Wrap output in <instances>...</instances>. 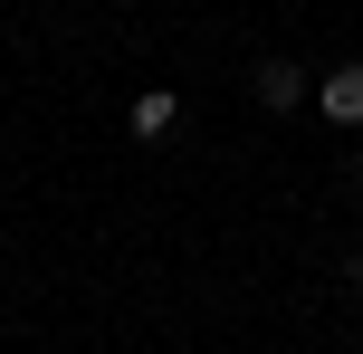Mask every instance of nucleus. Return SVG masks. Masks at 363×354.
I'll return each instance as SVG.
<instances>
[{"mask_svg":"<svg viewBox=\"0 0 363 354\" xmlns=\"http://www.w3.org/2000/svg\"><path fill=\"white\" fill-rule=\"evenodd\" d=\"M258 96H268V106H296V96H306V77H296L287 57H268V67H258Z\"/></svg>","mask_w":363,"mask_h":354,"instance_id":"3","label":"nucleus"},{"mask_svg":"<svg viewBox=\"0 0 363 354\" xmlns=\"http://www.w3.org/2000/svg\"><path fill=\"white\" fill-rule=\"evenodd\" d=\"M354 278H363V259H354Z\"/></svg>","mask_w":363,"mask_h":354,"instance_id":"4","label":"nucleus"},{"mask_svg":"<svg viewBox=\"0 0 363 354\" xmlns=\"http://www.w3.org/2000/svg\"><path fill=\"white\" fill-rule=\"evenodd\" d=\"M315 106H325V125H363V67H335Z\"/></svg>","mask_w":363,"mask_h":354,"instance_id":"1","label":"nucleus"},{"mask_svg":"<svg viewBox=\"0 0 363 354\" xmlns=\"http://www.w3.org/2000/svg\"><path fill=\"white\" fill-rule=\"evenodd\" d=\"M172 115H182V96H163V87H153V96H134V134H144V144H163V134H172Z\"/></svg>","mask_w":363,"mask_h":354,"instance_id":"2","label":"nucleus"}]
</instances>
